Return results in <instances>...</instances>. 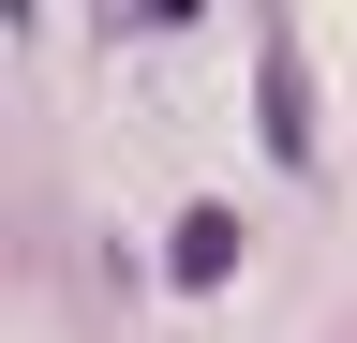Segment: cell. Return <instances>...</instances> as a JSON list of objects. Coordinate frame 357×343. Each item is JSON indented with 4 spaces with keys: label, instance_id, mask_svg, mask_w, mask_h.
I'll return each instance as SVG.
<instances>
[{
    "label": "cell",
    "instance_id": "obj_1",
    "mask_svg": "<svg viewBox=\"0 0 357 343\" xmlns=\"http://www.w3.org/2000/svg\"><path fill=\"white\" fill-rule=\"evenodd\" d=\"M253 105H268V164H298V180H312V60H298V30H268V45H253Z\"/></svg>",
    "mask_w": 357,
    "mask_h": 343
},
{
    "label": "cell",
    "instance_id": "obj_2",
    "mask_svg": "<svg viewBox=\"0 0 357 343\" xmlns=\"http://www.w3.org/2000/svg\"><path fill=\"white\" fill-rule=\"evenodd\" d=\"M164 269H178V284H223V269H238V209H178Z\"/></svg>",
    "mask_w": 357,
    "mask_h": 343
}]
</instances>
